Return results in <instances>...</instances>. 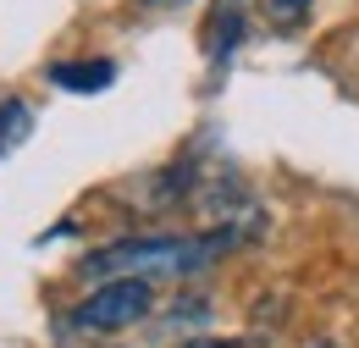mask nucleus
<instances>
[{"mask_svg": "<svg viewBox=\"0 0 359 348\" xmlns=\"http://www.w3.org/2000/svg\"><path fill=\"white\" fill-rule=\"evenodd\" d=\"M238 243V232H210V238H182V232H155V238H122V243H105L94 249L89 260L78 265V276L89 282H111V276H194L216 260L222 249Z\"/></svg>", "mask_w": 359, "mask_h": 348, "instance_id": "nucleus-1", "label": "nucleus"}, {"mask_svg": "<svg viewBox=\"0 0 359 348\" xmlns=\"http://www.w3.org/2000/svg\"><path fill=\"white\" fill-rule=\"evenodd\" d=\"M155 309V282L144 276H111L100 282L83 304H72V326L78 332H128Z\"/></svg>", "mask_w": 359, "mask_h": 348, "instance_id": "nucleus-2", "label": "nucleus"}, {"mask_svg": "<svg viewBox=\"0 0 359 348\" xmlns=\"http://www.w3.org/2000/svg\"><path fill=\"white\" fill-rule=\"evenodd\" d=\"M50 83L67 88V94H100V88L116 83V61H105V55H89V61H55V67H50Z\"/></svg>", "mask_w": 359, "mask_h": 348, "instance_id": "nucleus-3", "label": "nucleus"}, {"mask_svg": "<svg viewBox=\"0 0 359 348\" xmlns=\"http://www.w3.org/2000/svg\"><path fill=\"white\" fill-rule=\"evenodd\" d=\"M238 44H243V11L232 0H222L210 11V22H205V50H210V61H226Z\"/></svg>", "mask_w": 359, "mask_h": 348, "instance_id": "nucleus-4", "label": "nucleus"}, {"mask_svg": "<svg viewBox=\"0 0 359 348\" xmlns=\"http://www.w3.org/2000/svg\"><path fill=\"white\" fill-rule=\"evenodd\" d=\"M28 133H34V105L28 100H0V155H11V149H22L28 144Z\"/></svg>", "mask_w": 359, "mask_h": 348, "instance_id": "nucleus-5", "label": "nucleus"}, {"mask_svg": "<svg viewBox=\"0 0 359 348\" xmlns=\"http://www.w3.org/2000/svg\"><path fill=\"white\" fill-rule=\"evenodd\" d=\"M266 11H271L276 28H287V22H299V17L310 11V0H266Z\"/></svg>", "mask_w": 359, "mask_h": 348, "instance_id": "nucleus-6", "label": "nucleus"}, {"mask_svg": "<svg viewBox=\"0 0 359 348\" xmlns=\"http://www.w3.org/2000/svg\"><path fill=\"white\" fill-rule=\"evenodd\" d=\"M188 348H232V343H188Z\"/></svg>", "mask_w": 359, "mask_h": 348, "instance_id": "nucleus-7", "label": "nucleus"}, {"mask_svg": "<svg viewBox=\"0 0 359 348\" xmlns=\"http://www.w3.org/2000/svg\"><path fill=\"white\" fill-rule=\"evenodd\" d=\"M315 348H326V343H315Z\"/></svg>", "mask_w": 359, "mask_h": 348, "instance_id": "nucleus-8", "label": "nucleus"}]
</instances>
